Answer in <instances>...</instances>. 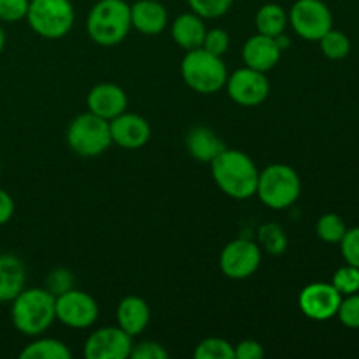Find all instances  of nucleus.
Segmentation results:
<instances>
[{
  "label": "nucleus",
  "mask_w": 359,
  "mask_h": 359,
  "mask_svg": "<svg viewBox=\"0 0 359 359\" xmlns=\"http://www.w3.org/2000/svg\"><path fill=\"white\" fill-rule=\"evenodd\" d=\"M0 172H2V163H0Z\"/></svg>",
  "instance_id": "obj_39"
},
{
  "label": "nucleus",
  "mask_w": 359,
  "mask_h": 359,
  "mask_svg": "<svg viewBox=\"0 0 359 359\" xmlns=\"http://www.w3.org/2000/svg\"><path fill=\"white\" fill-rule=\"evenodd\" d=\"M132 28L142 35H158L165 30L168 23V13L158 0H139L130 6Z\"/></svg>",
  "instance_id": "obj_17"
},
{
  "label": "nucleus",
  "mask_w": 359,
  "mask_h": 359,
  "mask_svg": "<svg viewBox=\"0 0 359 359\" xmlns=\"http://www.w3.org/2000/svg\"><path fill=\"white\" fill-rule=\"evenodd\" d=\"M132 359H167L168 351L165 349L161 344L153 342V340H147V342H140L137 346L132 347V353H130Z\"/></svg>",
  "instance_id": "obj_35"
},
{
  "label": "nucleus",
  "mask_w": 359,
  "mask_h": 359,
  "mask_svg": "<svg viewBox=\"0 0 359 359\" xmlns=\"http://www.w3.org/2000/svg\"><path fill=\"white\" fill-rule=\"evenodd\" d=\"M342 294L332 283H312L298 297L300 311L312 321H328L339 312Z\"/></svg>",
  "instance_id": "obj_12"
},
{
  "label": "nucleus",
  "mask_w": 359,
  "mask_h": 359,
  "mask_svg": "<svg viewBox=\"0 0 359 359\" xmlns=\"http://www.w3.org/2000/svg\"><path fill=\"white\" fill-rule=\"evenodd\" d=\"M181 76L193 91L202 95L217 93L224 88L228 70L223 58L203 48L191 49L181 62Z\"/></svg>",
  "instance_id": "obj_4"
},
{
  "label": "nucleus",
  "mask_w": 359,
  "mask_h": 359,
  "mask_svg": "<svg viewBox=\"0 0 359 359\" xmlns=\"http://www.w3.org/2000/svg\"><path fill=\"white\" fill-rule=\"evenodd\" d=\"M346 231L347 226L344 219L339 214L333 212L323 214L318 219V224H316V233L326 244H339Z\"/></svg>",
  "instance_id": "obj_25"
},
{
  "label": "nucleus",
  "mask_w": 359,
  "mask_h": 359,
  "mask_svg": "<svg viewBox=\"0 0 359 359\" xmlns=\"http://www.w3.org/2000/svg\"><path fill=\"white\" fill-rule=\"evenodd\" d=\"M14 209H16V205H14L13 196L6 189L0 188V226H4V224L13 219Z\"/></svg>",
  "instance_id": "obj_37"
},
{
  "label": "nucleus",
  "mask_w": 359,
  "mask_h": 359,
  "mask_svg": "<svg viewBox=\"0 0 359 359\" xmlns=\"http://www.w3.org/2000/svg\"><path fill=\"white\" fill-rule=\"evenodd\" d=\"M4 48H6V34H4L2 27H0V53L4 51Z\"/></svg>",
  "instance_id": "obj_38"
},
{
  "label": "nucleus",
  "mask_w": 359,
  "mask_h": 359,
  "mask_svg": "<svg viewBox=\"0 0 359 359\" xmlns=\"http://www.w3.org/2000/svg\"><path fill=\"white\" fill-rule=\"evenodd\" d=\"M255 23L258 34L276 39L280 34H284L290 20H287V13L284 11L283 6H279V4H265L256 13Z\"/></svg>",
  "instance_id": "obj_22"
},
{
  "label": "nucleus",
  "mask_w": 359,
  "mask_h": 359,
  "mask_svg": "<svg viewBox=\"0 0 359 359\" xmlns=\"http://www.w3.org/2000/svg\"><path fill=\"white\" fill-rule=\"evenodd\" d=\"M224 88L228 91V97L242 107H256L263 104L270 95V83L265 72L249 69V67H242L230 74Z\"/></svg>",
  "instance_id": "obj_11"
},
{
  "label": "nucleus",
  "mask_w": 359,
  "mask_h": 359,
  "mask_svg": "<svg viewBox=\"0 0 359 359\" xmlns=\"http://www.w3.org/2000/svg\"><path fill=\"white\" fill-rule=\"evenodd\" d=\"M67 144L79 156H100L112 146L109 121L90 111L76 116L67 128Z\"/></svg>",
  "instance_id": "obj_7"
},
{
  "label": "nucleus",
  "mask_w": 359,
  "mask_h": 359,
  "mask_svg": "<svg viewBox=\"0 0 359 359\" xmlns=\"http://www.w3.org/2000/svg\"><path fill=\"white\" fill-rule=\"evenodd\" d=\"M27 21L42 39H63L74 27L76 13L70 0H30Z\"/></svg>",
  "instance_id": "obj_6"
},
{
  "label": "nucleus",
  "mask_w": 359,
  "mask_h": 359,
  "mask_svg": "<svg viewBox=\"0 0 359 359\" xmlns=\"http://www.w3.org/2000/svg\"><path fill=\"white\" fill-rule=\"evenodd\" d=\"M56 319L74 330H86L98 319V304L91 294L72 287L58 294L55 302Z\"/></svg>",
  "instance_id": "obj_10"
},
{
  "label": "nucleus",
  "mask_w": 359,
  "mask_h": 359,
  "mask_svg": "<svg viewBox=\"0 0 359 359\" xmlns=\"http://www.w3.org/2000/svg\"><path fill=\"white\" fill-rule=\"evenodd\" d=\"M265 356V349L258 340H242L235 347V358L237 359H262Z\"/></svg>",
  "instance_id": "obj_36"
},
{
  "label": "nucleus",
  "mask_w": 359,
  "mask_h": 359,
  "mask_svg": "<svg viewBox=\"0 0 359 359\" xmlns=\"http://www.w3.org/2000/svg\"><path fill=\"white\" fill-rule=\"evenodd\" d=\"M186 149L189 156L200 163H210L221 151L226 149L223 140L209 126H195L186 135Z\"/></svg>",
  "instance_id": "obj_19"
},
{
  "label": "nucleus",
  "mask_w": 359,
  "mask_h": 359,
  "mask_svg": "<svg viewBox=\"0 0 359 359\" xmlns=\"http://www.w3.org/2000/svg\"><path fill=\"white\" fill-rule=\"evenodd\" d=\"M262 265V248L249 238L228 242L219 256V269L228 279L244 280L255 276Z\"/></svg>",
  "instance_id": "obj_9"
},
{
  "label": "nucleus",
  "mask_w": 359,
  "mask_h": 359,
  "mask_svg": "<svg viewBox=\"0 0 359 359\" xmlns=\"http://www.w3.org/2000/svg\"><path fill=\"white\" fill-rule=\"evenodd\" d=\"M300 175L290 165L272 163L259 172L256 195L269 209H287L300 198Z\"/></svg>",
  "instance_id": "obj_5"
},
{
  "label": "nucleus",
  "mask_w": 359,
  "mask_h": 359,
  "mask_svg": "<svg viewBox=\"0 0 359 359\" xmlns=\"http://www.w3.org/2000/svg\"><path fill=\"white\" fill-rule=\"evenodd\" d=\"M21 359H70L72 353L69 347L56 339H37L28 344L20 353Z\"/></svg>",
  "instance_id": "obj_23"
},
{
  "label": "nucleus",
  "mask_w": 359,
  "mask_h": 359,
  "mask_svg": "<svg viewBox=\"0 0 359 359\" xmlns=\"http://www.w3.org/2000/svg\"><path fill=\"white\" fill-rule=\"evenodd\" d=\"M118 326L130 337H137L147 328L151 321V309L140 297H126L119 302L116 311Z\"/></svg>",
  "instance_id": "obj_18"
},
{
  "label": "nucleus",
  "mask_w": 359,
  "mask_h": 359,
  "mask_svg": "<svg viewBox=\"0 0 359 359\" xmlns=\"http://www.w3.org/2000/svg\"><path fill=\"white\" fill-rule=\"evenodd\" d=\"M214 182L226 196L248 200L256 195L259 170L252 158L238 149H224L210 161Z\"/></svg>",
  "instance_id": "obj_1"
},
{
  "label": "nucleus",
  "mask_w": 359,
  "mask_h": 359,
  "mask_svg": "<svg viewBox=\"0 0 359 359\" xmlns=\"http://www.w3.org/2000/svg\"><path fill=\"white\" fill-rule=\"evenodd\" d=\"M132 28L130 6L125 0H98L86 18V32L91 41L104 48L119 44Z\"/></svg>",
  "instance_id": "obj_3"
},
{
  "label": "nucleus",
  "mask_w": 359,
  "mask_h": 359,
  "mask_svg": "<svg viewBox=\"0 0 359 359\" xmlns=\"http://www.w3.org/2000/svg\"><path fill=\"white\" fill-rule=\"evenodd\" d=\"M337 318L346 328L359 330V293L347 294L346 298L342 297Z\"/></svg>",
  "instance_id": "obj_29"
},
{
  "label": "nucleus",
  "mask_w": 359,
  "mask_h": 359,
  "mask_svg": "<svg viewBox=\"0 0 359 359\" xmlns=\"http://www.w3.org/2000/svg\"><path fill=\"white\" fill-rule=\"evenodd\" d=\"M132 337L119 326L100 328L88 337L84 356L88 359H126L132 353Z\"/></svg>",
  "instance_id": "obj_13"
},
{
  "label": "nucleus",
  "mask_w": 359,
  "mask_h": 359,
  "mask_svg": "<svg viewBox=\"0 0 359 359\" xmlns=\"http://www.w3.org/2000/svg\"><path fill=\"white\" fill-rule=\"evenodd\" d=\"M30 0H0V21L16 23L27 18Z\"/></svg>",
  "instance_id": "obj_33"
},
{
  "label": "nucleus",
  "mask_w": 359,
  "mask_h": 359,
  "mask_svg": "<svg viewBox=\"0 0 359 359\" xmlns=\"http://www.w3.org/2000/svg\"><path fill=\"white\" fill-rule=\"evenodd\" d=\"M287 20L298 37L311 42H319L333 28V14L323 0H297Z\"/></svg>",
  "instance_id": "obj_8"
},
{
  "label": "nucleus",
  "mask_w": 359,
  "mask_h": 359,
  "mask_svg": "<svg viewBox=\"0 0 359 359\" xmlns=\"http://www.w3.org/2000/svg\"><path fill=\"white\" fill-rule=\"evenodd\" d=\"M332 284L342 297L359 293V269L346 263L333 273Z\"/></svg>",
  "instance_id": "obj_27"
},
{
  "label": "nucleus",
  "mask_w": 359,
  "mask_h": 359,
  "mask_svg": "<svg viewBox=\"0 0 359 359\" xmlns=\"http://www.w3.org/2000/svg\"><path fill=\"white\" fill-rule=\"evenodd\" d=\"M88 111L98 118L111 121L116 116L123 114L128 107V97L118 84L100 83L90 90L86 97Z\"/></svg>",
  "instance_id": "obj_15"
},
{
  "label": "nucleus",
  "mask_w": 359,
  "mask_h": 359,
  "mask_svg": "<svg viewBox=\"0 0 359 359\" xmlns=\"http://www.w3.org/2000/svg\"><path fill=\"white\" fill-rule=\"evenodd\" d=\"M340 244V252H342L344 259L347 265L358 266L359 269V226L356 228H347L344 233Z\"/></svg>",
  "instance_id": "obj_31"
},
{
  "label": "nucleus",
  "mask_w": 359,
  "mask_h": 359,
  "mask_svg": "<svg viewBox=\"0 0 359 359\" xmlns=\"http://www.w3.org/2000/svg\"><path fill=\"white\" fill-rule=\"evenodd\" d=\"M193 356L196 359H235V347L228 340L210 337L196 346Z\"/></svg>",
  "instance_id": "obj_26"
},
{
  "label": "nucleus",
  "mask_w": 359,
  "mask_h": 359,
  "mask_svg": "<svg viewBox=\"0 0 359 359\" xmlns=\"http://www.w3.org/2000/svg\"><path fill=\"white\" fill-rule=\"evenodd\" d=\"M56 297L46 287H25L11 302V321L25 337H41L56 321Z\"/></svg>",
  "instance_id": "obj_2"
},
{
  "label": "nucleus",
  "mask_w": 359,
  "mask_h": 359,
  "mask_svg": "<svg viewBox=\"0 0 359 359\" xmlns=\"http://www.w3.org/2000/svg\"><path fill=\"white\" fill-rule=\"evenodd\" d=\"M202 48L205 51L212 53V55L223 56L224 53L230 49V35L223 28H212V30H207L205 37H203Z\"/></svg>",
  "instance_id": "obj_32"
},
{
  "label": "nucleus",
  "mask_w": 359,
  "mask_h": 359,
  "mask_svg": "<svg viewBox=\"0 0 359 359\" xmlns=\"http://www.w3.org/2000/svg\"><path fill=\"white\" fill-rule=\"evenodd\" d=\"M259 238H262L266 251L272 252V255H280V252L286 249V235H284L283 230H280L279 226H276V224H266V226H263L262 230H259Z\"/></svg>",
  "instance_id": "obj_30"
},
{
  "label": "nucleus",
  "mask_w": 359,
  "mask_h": 359,
  "mask_svg": "<svg viewBox=\"0 0 359 359\" xmlns=\"http://www.w3.org/2000/svg\"><path fill=\"white\" fill-rule=\"evenodd\" d=\"M112 144L123 149H140L151 139V126L146 118L133 112H123L109 121Z\"/></svg>",
  "instance_id": "obj_14"
},
{
  "label": "nucleus",
  "mask_w": 359,
  "mask_h": 359,
  "mask_svg": "<svg viewBox=\"0 0 359 359\" xmlns=\"http://www.w3.org/2000/svg\"><path fill=\"white\" fill-rule=\"evenodd\" d=\"M280 55H283V49L279 48L276 39L262 34L249 37L242 48L244 65L265 74L279 63Z\"/></svg>",
  "instance_id": "obj_16"
},
{
  "label": "nucleus",
  "mask_w": 359,
  "mask_h": 359,
  "mask_svg": "<svg viewBox=\"0 0 359 359\" xmlns=\"http://www.w3.org/2000/svg\"><path fill=\"white\" fill-rule=\"evenodd\" d=\"M172 39L179 48L191 51V49L202 48L203 37L207 34L205 21L196 13H184L177 16L172 23Z\"/></svg>",
  "instance_id": "obj_20"
},
{
  "label": "nucleus",
  "mask_w": 359,
  "mask_h": 359,
  "mask_svg": "<svg viewBox=\"0 0 359 359\" xmlns=\"http://www.w3.org/2000/svg\"><path fill=\"white\" fill-rule=\"evenodd\" d=\"M74 287V276L70 270L67 269H55L49 272L48 279H46V290L51 291L55 297L65 293V291Z\"/></svg>",
  "instance_id": "obj_34"
},
{
  "label": "nucleus",
  "mask_w": 359,
  "mask_h": 359,
  "mask_svg": "<svg viewBox=\"0 0 359 359\" xmlns=\"http://www.w3.org/2000/svg\"><path fill=\"white\" fill-rule=\"evenodd\" d=\"M27 269L14 255H0V302H13L25 290Z\"/></svg>",
  "instance_id": "obj_21"
},
{
  "label": "nucleus",
  "mask_w": 359,
  "mask_h": 359,
  "mask_svg": "<svg viewBox=\"0 0 359 359\" xmlns=\"http://www.w3.org/2000/svg\"><path fill=\"white\" fill-rule=\"evenodd\" d=\"M323 55L328 60H344L351 53V41L344 32L340 30H328L321 39H319Z\"/></svg>",
  "instance_id": "obj_24"
},
{
  "label": "nucleus",
  "mask_w": 359,
  "mask_h": 359,
  "mask_svg": "<svg viewBox=\"0 0 359 359\" xmlns=\"http://www.w3.org/2000/svg\"><path fill=\"white\" fill-rule=\"evenodd\" d=\"M233 2L235 0H188V6L203 20H216L224 16L231 9Z\"/></svg>",
  "instance_id": "obj_28"
}]
</instances>
